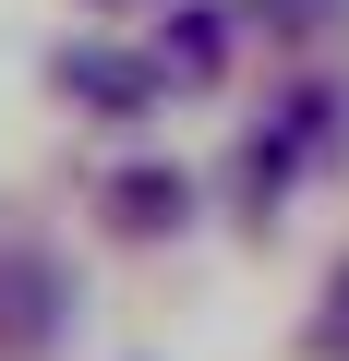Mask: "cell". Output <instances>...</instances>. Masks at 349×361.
Masks as SVG:
<instances>
[{
  "label": "cell",
  "mask_w": 349,
  "mask_h": 361,
  "mask_svg": "<svg viewBox=\"0 0 349 361\" xmlns=\"http://www.w3.org/2000/svg\"><path fill=\"white\" fill-rule=\"evenodd\" d=\"M49 325H61V265L13 253L0 265V349H49Z\"/></svg>",
  "instance_id": "6da1fadb"
},
{
  "label": "cell",
  "mask_w": 349,
  "mask_h": 361,
  "mask_svg": "<svg viewBox=\"0 0 349 361\" xmlns=\"http://www.w3.org/2000/svg\"><path fill=\"white\" fill-rule=\"evenodd\" d=\"M61 85H73V97H109V109H145V73H133V61H97V49H73Z\"/></svg>",
  "instance_id": "7a4b0ae2"
},
{
  "label": "cell",
  "mask_w": 349,
  "mask_h": 361,
  "mask_svg": "<svg viewBox=\"0 0 349 361\" xmlns=\"http://www.w3.org/2000/svg\"><path fill=\"white\" fill-rule=\"evenodd\" d=\"M169 217H181V180H169V169H133L121 180V229H169Z\"/></svg>",
  "instance_id": "3957f363"
},
{
  "label": "cell",
  "mask_w": 349,
  "mask_h": 361,
  "mask_svg": "<svg viewBox=\"0 0 349 361\" xmlns=\"http://www.w3.org/2000/svg\"><path fill=\"white\" fill-rule=\"evenodd\" d=\"M217 49H229V37H217V13H181V25H169V73H193V85H205V73H217Z\"/></svg>",
  "instance_id": "277c9868"
},
{
  "label": "cell",
  "mask_w": 349,
  "mask_h": 361,
  "mask_svg": "<svg viewBox=\"0 0 349 361\" xmlns=\"http://www.w3.org/2000/svg\"><path fill=\"white\" fill-rule=\"evenodd\" d=\"M313 361H349V265L325 277V313H313Z\"/></svg>",
  "instance_id": "5b68a950"
}]
</instances>
